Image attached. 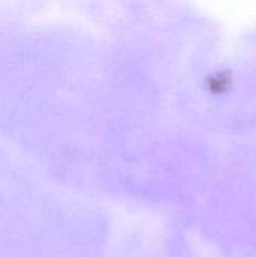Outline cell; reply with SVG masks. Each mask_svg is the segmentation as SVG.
<instances>
[]
</instances>
